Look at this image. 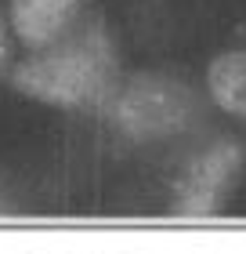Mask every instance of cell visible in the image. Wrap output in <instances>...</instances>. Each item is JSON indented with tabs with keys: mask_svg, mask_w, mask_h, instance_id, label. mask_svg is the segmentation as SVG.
<instances>
[{
	"mask_svg": "<svg viewBox=\"0 0 246 254\" xmlns=\"http://www.w3.org/2000/svg\"><path fill=\"white\" fill-rule=\"evenodd\" d=\"M11 84L22 95L65 109H109L120 91V62L101 18L69 22L51 44H44L11 69Z\"/></svg>",
	"mask_w": 246,
	"mask_h": 254,
	"instance_id": "1",
	"label": "cell"
},
{
	"mask_svg": "<svg viewBox=\"0 0 246 254\" xmlns=\"http://www.w3.org/2000/svg\"><path fill=\"white\" fill-rule=\"evenodd\" d=\"M112 124L134 142H156L189 131L199 117L196 91L178 76L167 73H138L127 84H120L116 98L105 109Z\"/></svg>",
	"mask_w": 246,
	"mask_h": 254,
	"instance_id": "2",
	"label": "cell"
},
{
	"mask_svg": "<svg viewBox=\"0 0 246 254\" xmlns=\"http://www.w3.org/2000/svg\"><path fill=\"white\" fill-rule=\"evenodd\" d=\"M243 156H246L243 145L232 138L214 142L199 156H192L178 178V189H174V214H185V218L214 214L225 200V192L236 186L243 171Z\"/></svg>",
	"mask_w": 246,
	"mask_h": 254,
	"instance_id": "3",
	"label": "cell"
},
{
	"mask_svg": "<svg viewBox=\"0 0 246 254\" xmlns=\"http://www.w3.org/2000/svg\"><path fill=\"white\" fill-rule=\"evenodd\" d=\"M80 0H11V29L18 33L22 44H29L33 51L51 44L58 33H65V26L73 22Z\"/></svg>",
	"mask_w": 246,
	"mask_h": 254,
	"instance_id": "4",
	"label": "cell"
},
{
	"mask_svg": "<svg viewBox=\"0 0 246 254\" xmlns=\"http://www.w3.org/2000/svg\"><path fill=\"white\" fill-rule=\"evenodd\" d=\"M210 98L225 113L246 120V51H225L206 69Z\"/></svg>",
	"mask_w": 246,
	"mask_h": 254,
	"instance_id": "5",
	"label": "cell"
},
{
	"mask_svg": "<svg viewBox=\"0 0 246 254\" xmlns=\"http://www.w3.org/2000/svg\"><path fill=\"white\" fill-rule=\"evenodd\" d=\"M7 62H11V33H7V15L0 11V76L7 73Z\"/></svg>",
	"mask_w": 246,
	"mask_h": 254,
	"instance_id": "6",
	"label": "cell"
}]
</instances>
